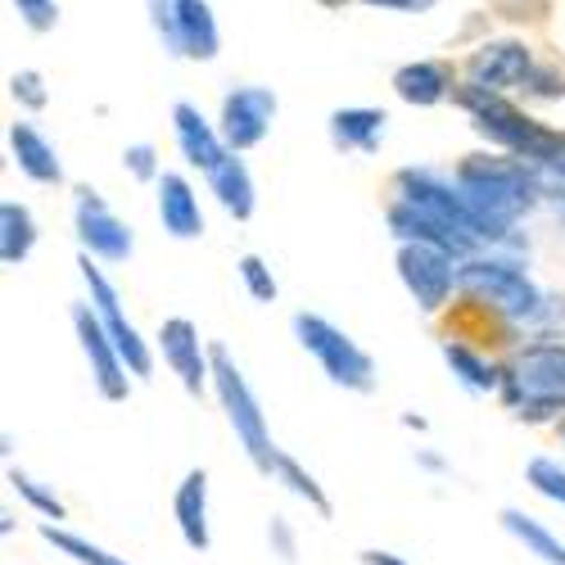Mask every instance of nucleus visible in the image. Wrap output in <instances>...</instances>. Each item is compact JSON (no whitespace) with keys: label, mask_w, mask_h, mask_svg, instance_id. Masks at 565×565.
Instances as JSON below:
<instances>
[{"label":"nucleus","mask_w":565,"mask_h":565,"mask_svg":"<svg viewBox=\"0 0 565 565\" xmlns=\"http://www.w3.org/2000/svg\"><path fill=\"white\" fill-rule=\"evenodd\" d=\"M235 271H241V286H245V295H249L254 303H276L280 286H276L271 267H267L258 254H241V258H235Z\"/></svg>","instance_id":"c756f323"},{"label":"nucleus","mask_w":565,"mask_h":565,"mask_svg":"<svg viewBox=\"0 0 565 565\" xmlns=\"http://www.w3.org/2000/svg\"><path fill=\"white\" fill-rule=\"evenodd\" d=\"M10 100L23 109V114H41L45 105H51V86H45V77L36 68H19L10 77Z\"/></svg>","instance_id":"473e14b6"},{"label":"nucleus","mask_w":565,"mask_h":565,"mask_svg":"<svg viewBox=\"0 0 565 565\" xmlns=\"http://www.w3.org/2000/svg\"><path fill=\"white\" fill-rule=\"evenodd\" d=\"M326 131H331V146L340 154H375L385 146L390 114L375 109V105H344V109L331 114Z\"/></svg>","instance_id":"412c9836"},{"label":"nucleus","mask_w":565,"mask_h":565,"mask_svg":"<svg viewBox=\"0 0 565 565\" xmlns=\"http://www.w3.org/2000/svg\"><path fill=\"white\" fill-rule=\"evenodd\" d=\"M6 480H10V489L41 515V521H64V502H60V493H55L51 484H41L36 476H28L23 466H10V470H6Z\"/></svg>","instance_id":"cd10ccee"},{"label":"nucleus","mask_w":565,"mask_h":565,"mask_svg":"<svg viewBox=\"0 0 565 565\" xmlns=\"http://www.w3.org/2000/svg\"><path fill=\"white\" fill-rule=\"evenodd\" d=\"M267 547H271V556L280 565H295L299 561V534L290 525V515H271V521H267Z\"/></svg>","instance_id":"72a5a7b5"},{"label":"nucleus","mask_w":565,"mask_h":565,"mask_svg":"<svg viewBox=\"0 0 565 565\" xmlns=\"http://www.w3.org/2000/svg\"><path fill=\"white\" fill-rule=\"evenodd\" d=\"M457 295L466 303L493 312L498 321H511V326H556V321H565V299L547 295L511 249H480V254L461 258Z\"/></svg>","instance_id":"f257e3e1"},{"label":"nucleus","mask_w":565,"mask_h":565,"mask_svg":"<svg viewBox=\"0 0 565 565\" xmlns=\"http://www.w3.org/2000/svg\"><path fill=\"white\" fill-rule=\"evenodd\" d=\"M525 484H530L543 502H552V507L565 511V461H561V457H547V452L530 457V461H525Z\"/></svg>","instance_id":"c85d7f7f"},{"label":"nucleus","mask_w":565,"mask_h":565,"mask_svg":"<svg viewBox=\"0 0 565 565\" xmlns=\"http://www.w3.org/2000/svg\"><path fill=\"white\" fill-rule=\"evenodd\" d=\"M534 51L525 41L515 36H493V41H480L476 51L466 55L461 64V82H476L484 90H498V96H507V90H521L534 73Z\"/></svg>","instance_id":"4468645a"},{"label":"nucleus","mask_w":565,"mask_h":565,"mask_svg":"<svg viewBox=\"0 0 565 565\" xmlns=\"http://www.w3.org/2000/svg\"><path fill=\"white\" fill-rule=\"evenodd\" d=\"M168 122H172V140H177L181 159L191 163V168H200V172H209V168L231 150L226 140H222V127L209 122L204 109L191 105V100H177L172 114H168Z\"/></svg>","instance_id":"dca6fc26"},{"label":"nucleus","mask_w":565,"mask_h":565,"mask_svg":"<svg viewBox=\"0 0 565 565\" xmlns=\"http://www.w3.org/2000/svg\"><path fill=\"white\" fill-rule=\"evenodd\" d=\"M390 195L416 204L420 213L439 217V222H444L448 231H457L476 254H480V249H511V254L525 249V235L489 222L476 204L466 200V191L457 185L452 172H439V168H426V163H407V168H398V172L390 177Z\"/></svg>","instance_id":"f03ea898"},{"label":"nucleus","mask_w":565,"mask_h":565,"mask_svg":"<svg viewBox=\"0 0 565 565\" xmlns=\"http://www.w3.org/2000/svg\"><path fill=\"white\" fill-rule=\"evenodd\" d=\"M68 321H73V335H77V344H82V358H86V366H90V381H96L100 398H105V403H127L136 375H131V366L122 362L114 335L105 331V321L96 317L90 299H77V303L68 308Z\"/></svg>","instance_id":"9b49d317"},{"label":"nucleus","mask_w":565,"mask_h":565,"mask_svg":"<svg viewBox=\"0 0 565 565\" xmlns=\"http://www.w3.org/2000/svg\"><path fill=\"white\" fill-rule=\"evenodd\" d=\"M276 114H280V100H276L271 86H258V82L231 86L222 96V114H217L222 140L235 154H249V150H258L263 140L271 136Z\"/></svg>","instance_id":"ddd939ff"},{"label":"nucleus","mask_w":565,"mask_h":565,"mask_svg":"<svg viewBox=\"0 0 565 565\" xmlns=\"http://www.w3.org/2000/svg\"><path fill=\"white\" fill-rule=\"evenodd\" d=\"M556 435H561V448H565V420H561V430H556Z\"/></svg>","instance_id":"79ce46f5"},{"label":"nucleus","mask_w":565,"mask_h":565,"mask_svg":"<svg viewBox=\"0 0 565 565\" xmlns=\"http://www.w3.org/2000/svg\"><path fill=\"white\" fill-rule=\"evenodd\" d=\"M521 90L534 96V100H561L565 96V77H561L556 64H534V73H530V82Z\"/></svg>","instance_id":"c9c22d12"},{"label":"nucleus","mask_w":565,"mask_h":565,"mask_svg":"<svg viewBox=\"0 0 565 565\" xmlns=\"http://www.w3.org/2000/svg\"><path fill=\"white\" fill-rule=\"evenodd\" d=\"M403 426H407V430H430V420L416 416V412H403Z\"/></svg>","instance_id":"ea45409f"},{"label":"nucleus","mask_w":565,"mask_h":565,"mask_svg":"<svg viewBox=\"0 0 565 565\" xmlns=\"http://www.w3.org/2000/svg\"><path fill=\"white\" fill-rule=\"evenodd\" d=\"M10 159L32 185H64V159L36 122H10Z\"/></svg>","instance_id":"aec40b11"},{"label":"nucleus","mask_w":565,"mask_h":565,"mask_svg":"<svg viewBox=\"0 0 565 565\" xmlns=\"http://www.w3.org/2000/svg\"><path fill=\"white\" fill-rule=\"evenodd\" d=\"M154 213H159V226L172 235V241H200L204 235V209H200V191L191 185L185 172H168L154 181Z\"/></svg>","instance_id":"2eb2a0df"},{"label":"nucleus","mask_w":565,"mask_h":565,"mask_svg":"<svg viewBox=\"0 0 565 565\" xmlns=\"http://www.w3.org/2000/svg\"><path fill=\"white\" fill-rule=\"evenodd\" d=\"M317 6H326V10H344V6H353V0H317Z\"/></svg>","instance_id":"a19ab883"},{"label":"nucleus","mask_w":565,"mask_h":565,"mask_svg":"<svg viewBox=\"0 0 565 565\" xmlns=\"http://www.w3.org/2000/svg\"><path fill=\"white\" fill-rule=\"evenodd\" d=\"M10 6L19 10L28 32H55L60 23V0H10Z\"/></svg>","instance_id":"f704fd0d"},{"label":"nucleus","mask_w":565,"mask_h":565,"mask_svg":"<svg viewBox=\"0 0 565 565\" xmlns=\"http://www.w3.org/2000/svg\"><path fill=\"white\" fill-rule=\"evenodd\" d=\"M358 561H362V565H412L407 556H398V552H390V547H366V552H358Z\"/></svg>","instance_id":"4c0bfd02"},{"label":"nucleus","mask_w":565,"mask_h":565,"mask_svg":"<svg viewBox=\"0 0 565 565\" xmlns=\"http://www.w3.org/2000/svg\"><path fill=\"white\" fill-rule=\"evenodd\" d=\"M146 14L154 28V41L163 45L168 60H185L181 55V28H177V0H146Z\"/></svg>","instance_id":"7c9ffc66"},{"label":"nucleus","mask_w":565,"mask_h":565,"mask_svg":"<svg viewBox=\"0 0 565 565\" xmlns=\"http://www.w3.org/2000/svg\"><path fill=\"white\" fill-rule=\"evenodd\" d=\"M36 534L51 543L60 556H68L73 565H131L127 556H114L109 547H100V543H90V539H82V534H73V530H64L60 521H41L36 525Z\"/></svg>","instance_id":"bb28decb"},{"label":"nucleus","mask_w":565,"mask_h":565,"mask_svg":"<svg viewBox=\"0 0 565 565\" xmlns=\"http://www.w3.org/2000/svg\"><path fill=\"white\" fill-rule=\"evenodd\" d=\"M73 231H77L82 254L100 258L105 267H122L136 254L131 226L105 204V195L96 191V185H77L73 191Z\"/></svg>","instance_id":"9d476101"},{"label":"nucleus","mask_w":565,"mask_h":565,"mask_svg":"<svg viewBox=\"0 0 565 565\" xmlns=\"http://www.w3.org/2000/svg\"><path fill=\"white\" fill-rule=\"evenodd\" d=\"M204 181H209V195L222 204V213H226L231 222H249V217H254V209H258V185H254L249 163L235 154V150H226V154L204 172Z\"/></svg>","instance_id":"6ab92c4d"},{"label":"nucleus","mask_w":565,"mask_h":565,"mask_svg":"<svg viewBox=\"0 0 565 565\" xmlns=\"http://www.w3.org/2000/svg\"><path fill=\"white\" fill-rule=\"evenodd\" d=\"M271 480H276L280 489H286L290 498H299V502L317 515V521H331V515H335V507H331V498H326V489L317 484V476H312L308 466H299L286 448L276 452V470H271Z\"/></svg>","instance_id":"a878e982"},{"label":"nucleus","mask_w":565,"mask_h":565,"mask_svg":"<svg viewBox=\"0 0 565 565\" xmlns=\"http://www.w3.org/2000/svg\"><path fill=\"white\" fill-rule=\"evenodd\" d=\"M498 525L525 547V556H534V561H543V565H565V543L539 521V515H530V511H521V507H502V511H498Z\"/></svg>","instance_id":"b1692460"},{"label":"nucleus","mask_w":565,"mask_h":565,"mask_svg":"<svg viewBox=\"0 0 565 565\" xmlns=\"http://www.w3.org/2000/svg\"><path fill=\"white\" fill-rule=\"evenodd\" d=\"M177 28H181V55L195 64H213L222 55V28L209 0H177Z\"/></svg>","instance_id":"5701e85b"},{"label":"nucleus","mask_w":565,"mask_h":565,"mask_svg":"<svg viewBox=\"0 0 565 565\" xmlns=\"http://www.w3.org/2000/svg\"><path fill=\"white\" fill-rule=\"evenodd\" d=\"M77 276H82V286H86L90 308H96V317L105 321V331L114 335L122 362L131 366V375H136V381H150L159 349L136 331V321L127 317V308H122V299H118V290H114V280H109V271H105V263L90 258V254H82V258H77Z\"/></svg>","instance_id":"6e6552de"},{"label":"nucleus","mask_w":565,"mask_h":565,"mask_svg":"<svg viewBox=\"0 0 565 565\" xmlns=\"http://www.w3.org/2000/svg\"><path fill=\"white\" fill-rule=\"evenodd\" d=\"M439 358H444L448 375H452V381H457L470 398L498 394V385H502V362H493V358L480 353L476 344H466V340H457V335H444V340H439Z\"/></svg>","instance_id":"4be33fe9"},{"label":"nucleus","mask_w":565,"mask_h":565,"mask_svg":"<svg viewBox=\"0 0 565 565\" xmlns=\"http://www.w3.org/2000/svg\"><path fill=\"white\" fill-rule=\"evenodd\" d=\"M172 521L177 534L191 552H209L213 547V530H209V470L195 466L185 470L177 493H172Z\"/></svg>","instance_id":"a211bd4d"},{"label":"nucleus","mask_w":565,"mask_h":565,"mask_svg":"<svg viewBox=\"0 0 565 565\" xmlns=\"http://www.w3.org/2000/svg\"><path fill=\"white\" fill-rule=\"evenodd\" d=\"M290 331H295L299 349L321 366V375H326V381H331L335 390L375 394V385H381L375 358H371L349 331H340L335 321H326L321 312H295V317H290Z\"/></svg>","instance_id":"0eeeda50"},{"label":"nucleus","mask_w":565,"mask_h":565,"mask_svg":"<svg viewBox=\"0 0 565 565\" xmlns=\"http://www.w3.org/2000/svg\"><path fill=\"white\" fill-rule=\"evenodd\" d=\"M122 172L140 185H154L163 177V159H159V146H150V140H131V146L122 150Z\"/></svg>","instance_id":"2f4dec72"},{"label":"nucleus","mask_w":565,"mask_h":565,"mask_svg":"<svg viewBox=\"0 0 565 565\" xmlns=\"http://www.w3.org/2000/svg\"><path fill=\"white\" fill-rule=\"evenodd\" d=\"M498 398H502L507 416L525 420V426L565 420V340L543 331L525 344H515L502 358Z\"/></svg>","instance_id":"7ed1b4c3"},{"label":"nucleus","mask_w":565,"mask_h":565,"mask_svg":"<svg viewBox=\"0 0 565 565\" xmlns=\"http://www.w3.org/2000/svg\"><path fill=\"white\" fill-rule=\"evenodd\" d=\"M394 267H398V280L407 299L426 312V317H439L452 295H457V267L461 258L439 249V245H420V241H403L398 254H394Z\"/></svg>","instance_id":"1a4fd4ad"},{"label":"nucleus","mask_w":565,"mask_h":565,"mask_svg":"<svg viewBox=\"0 0 565 565\" xmlns=\"http://www.w3.org/2000/svg\"><path fill=\"white\" fill-rule=\"evenodd\" d=\"M41 241V226L32 217V209L23 200H6L0 204V263L6 267H23L32 258Z\"/></svg>","instance_id":"393cba45"},{"label":"nucleus","mask_w":565,"mask_h":565,"mask_svg":"<svg viewBox=\"0 0 565 565\" xmlns=\"http://www.w3.org/2000/svg\"><path fill=\"white\" fill-rule=\"evenodd\" d=\"M394 86V96L412 109H435L444 100H452V90H457V68L448 60H407L394 68L390 77Z\"/></svg>","instance_id":"f3484780"},{"label":"nucleus","mask_w":565,"mask_h":565,"mask_svg":"<svg viewBox=\"0 0 565 565\" xmlns=\"http://www.w3.org/2000/svg\"><path fill=\"white\" fill-rule=\"evenodd\" d=\"M452 105L470 118V127H476V136L484 140V146L525 159L530 168L547 163V154L556 146V131L547 122H539L530 109L511 105L507 96H498V90H484L476 82H457Z\"/></svg>","instance_id":"39448f33"},{"label":"nucleus","mask_w":565,"mask_h":565,"mask_svg":"<svg viewBox=\"0 0 565 565\" xmlns=\"http://www.w3.org/2000/svg\"><path fill=\"white\" fill-rule=\"evenodd\" d=\"M457 185L466 191V200L476 204L489 222L515 231L525 222V213H534L543 204V181L539 172L515 159L507 150H476V154H461L457 168H452Z\"/></svg>","instance_id":"20e7f679"},{"label":"nucleus","mask_w":565,"mask_h":565,"mask_svg":"<svg viewBox=\"0 0 565 565\" xmlns=\"http://www.w3.org/2000/svg\"><path fill=\"white\" fill-rule=\"evenodd\" d=\"M154 349L191 398H204L213 390V344L200 335L191 317H163L154 331Z\"/></svg>","instance_id":"f8f14e48"},{"label":"nucleus","mask_w":565,"mask_h":565,"mask_svg":"<svg viewBox=\"0 0 565 565\" xmlns=\"http://www.w3.org/2000/svg\"><path fill=\"white\" fill-rule=\"evenodd\" d=\"M213 398L222 403L226 412V426L235 435V444H241V452L249 457V466L258 470V476L271 480V470H276V439H271V426H267V412L258 403V394L249 390L245 381V371L241 362H235L226 353V344L213 340Z\"/></svg>","instance_id":"423d86ee"},{"label":"nucleus","mask_w":565,"mask_h":565,"mask_svg":"<svg viewBox=\"0 0 565 565\" xmlns=\"http://www.w3.org/2000/svg\"><path fill=\"white\" fill-rule=\"evenodd\" d=\"M416 466L430 470V476H448V470H452V466H448L439 452H430V448H416Z\"/></svg>","instance_id":"58836bf2"},{"label":"nucleus","mask_w":565,"mask_h":565,"mask_svg":"<svg viewBox=\"0 0 565 565\" xmlns=\"http://www.w3.org/2000/svg\"><path fill=\"white\" fill-rule=\"evenodd\" d=\"M371 10H385V14H430L439 0H362Z\"/></svg>","instance_id":"e433bc0d"}]
</instances>
